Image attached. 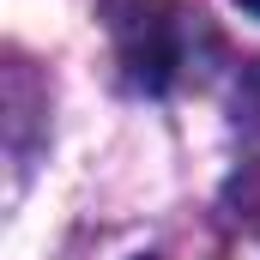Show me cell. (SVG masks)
Listing matches in <instances>:
<instances>
[{
    "label": "cell",
    "instance_id": "cell-1",
    "mask_svg": "<svg viewBox=\"0 0 260 260\" xmlns=\"http://www.w3.org/2000/svg\"><path fill=\"white\" fill-rule=\"evenodd\" d=\"M170 6L164 0H127L121 18H115V43H121V67H127L139 85H164L176 67H182V49H176V18H164Z\"/></svg>",
    "mask_w": 260,
    "mask_h": 260
},
{
    "label": "cell",
    "instance_id": "cell-2",
    "mask_svg": "<svg viewBox=\"0 0 260 260\" xmlns=\"http://www.w3.org/2000/svg\"><path fill=\"white\" fill-rule=\"evenodd\" d=\"M236 6H242V12H248V18H260V0H236Z\"/></svg>",
    "mask_w": 260,
    "mask_h": 260
},
{
    "label": "cell",
    "instance_id": "cell-3",
    "mask_svg": "<svg viewBox=\"0 0 260 260\" xmlns=\"http://www.w3.org/2000/svg\"><path fill=\"white\" fill-rule=\"evenodd\" d=\"M139 260H157V254H139Z\"/></svg>",
    "mask_w": 260,
    "mask_h": 260
}]
</instances>
